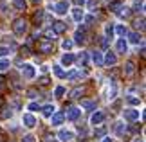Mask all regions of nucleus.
<instances>
[{
	"instance_id": "f257e3e1",
	"label": "nucleus",
	"mask_w": 146,
	"mask_h": 142,
	"mask_svg": "<svg viewBox=\"0 0 146 142\" xmlns=\"http://www.w3.org/2000/svg\"><path fill=\"white\" fill-rule=\"evenodd\" d=\"M27 29H29V22L25 18H16L15 24H13V32L16 36H25L27 34Z\"/></svg>"
},
{
	"instance_id": "f03ea898",
	"label": "nucleus",
	"mask_w": 146,
	"mask_h": 142,
	"mask_svg": "<svg viewBox=\"0 0 146 142\" xmlns=\"http://www.w3.org/2000/svg\"><path fill=\"white\" fill-rule=\"evenodd\" d=\"M20 74H22V77H24L25 81H31V79L36 77V67L33 65V63H22Z\"/></svg>"
},
{
	"instance_id": "7ed1b4c3",
	"label": "nucleus",
	"mask_w": 146,
	"mask_h": 142,
	"mask_svg": "<svg viewBox=\"0 0 146 142\" xmlns=\"http://www.w3.org/2000/svg\"><path fill=\"white\" fill-rule=\"evenodd\" d=\"M141 117V110L139 108H125L123 110V119L126 122H137Z\"/></svg>"
},
{
	"instance_id": "20e7f679",
	"label": "nucleus",
	"mask_w": 146,
	"mask_h": 142,
	"mask_svg": "<svg viewBox=\"0 0 146 142\" xmlns=\"http://www.w3.org/2000/svg\"><path fill=\"white\" fill-rule=\"evenodd\" d=\"M58 139H60V142H72L76 139V131L70 128H61L58 131Z\"/></svg>"
},
{
	"instance_id": "39448f33",
	"label": "nucleus",
	"mask_w": 146,
	"mask_h": 142,
	"mask_svg": "<svg viewBox=\"0 0 146 142\" xmlns=\"http://www.w3.org/2000/svg\"><path fill=\"white\" fill-rule=\"evenodd\" d=\"M22 124H24L27 129H33V128L38 126V119L33 115V113L27 112V113H24V115H22Z\"/></svg>"
},
{
	"instance_id": "423d86ee",
	"label": "nucleus",
	"mask_w": 146,
	"mask_h": 142,
	"mask_svg": "<svg viewBox=\"0 0 146 142\" xmlns=\"http://www.w3.org/2000/svg\"><path fill=\"white\" fill-rule=\"evenodd\" d=\"M63 117H67V121H70V122L80 121V117H81V108H78V106H70V108H67V113H65Z\"/></svg>"
},
{
	"instance_id": "0eeeda50",
	"label": "nucleus",
	"mask_w": 146,
	"mask_h": 142,
	"mask_svg": "<svg viewBox=\"0 0 146 142\" xmlns=\"http://www.w3.org/2000/svg\"><path fill=\"white\" fill-rule=\"evenodd\" d=\"M105 119H106V115H105V112H101V110H96L90 115V124L94 128H98V126H101V124L105 122Z\"/></svg>"
},
{
	"instance_id": "6e6552de",
	"label": "nucleus",
	"mask_w": 146,
	"mask_h": 142,
	"mask_svg": "<svg viewBox=\"0 0 146 142\" xmlns=\"http://www.w3.org/2000/svg\"><path fill=\"white\" fill-rule=\"evenodd\" d=\"M74 43H78V45H85L87 43V29L85 27H80L76 32H74V40H72Z\"/></svg>"
},
{
	"instance_id": "1a4fd4ad",
	"label": "nucleus",
	"mask_w": 146,
	"mask_h": 142,
	"mask_svg": "<svg viewBox=\"0 0 146 142\" xmlns=\"http://www.w3.org/2000/svg\"><path fill=\"white\" fill-rule=\"evenodd\" d=\"M69 2L67 0H60L58 4H54V7H52V11L56 15H60V16H63V15H67V11H69Z\"/></svg>"
},
{
	"instance_id": "9d476101",
	"label": "nucleus",
	"mask_w": 146,
	"mask_h": 142,
	"mask_svg": "<svg viewBox=\"0 0 146 142\" xmlns=\"http://www.w3.org/2000/svg\"><path fill=\"white\" fill-rule=\"evenodd\" d=\"M103 63L106 65V67H115L117 65V54L115 52H106L105 56H103Z\"/></svg>"
},
{
	"instance_id": "9b49d317",
	"label": "nucleus",
	"mask_w": 146,
	"mask_h": 142,
	"mask_svg": "<svg viewBox=\"0 0 146 142\" xmlns=\"http://www.w3.org/2000/svg\"><path fill=\"white\" fill-rule=\"evenodd\" d=\"M115 52H119V54H126L128 52V42L125 38H117V42H115Z\"/></svg>"
},
{
	"instance_id": "f8f14e48",
	"label": "nucleus",
	"mask_w": 146,
	"mask_h": 142,
	"mask_svg": "<svg viewBox=\"0 0 146 142\" xmlns=\"http://www.w3.org/2000/svg\"><path fill=\"white\" fill-rule=\"evenodd\" d=\"M88 58L92 59V63L96 65V67H101V65H103V52H101V50H92Z\"/></svg>"
},
{
	"instance_id": "ddd939ff",
	"label": "nucleus",
	"mask_w": 146,
	"mask_h": 142,
	"mask_svg": "<svg viewBox=\"0 0 146 142\" xmlns=\"http://www.w3.org/2000/svg\"><path fill=\"white\" fill-rule=\"evenodd\" d=\"M85 76H87V74L81 72V70H69V72H65V79H69V81H76V79H81Z\"/></svg>"
},
{
	"instance_id": "4468645a",
	"label": "nucleus",
	"mask_w": 146,
	"mask_h": 142,
	"mask_svg": "<svg viewBox=\"0 0 146 142\" xmlns=\"http://www.w3.org/2000/svg\"><path fill=\"white\" fill-rule=\"evenodd\" d=\"M40 110H42V115H43V117H47V119H50V117H52L54 113H56V106L49 103V104H43V106L40 108Z\"/></svg>"
},
{
	"instance_id": "2eb2a0df",
	"label": "nucleus",
	"mask_w": 146,
	"mask_h": 142,
	"mask_svg": "<svg viewBox=\"0 0 146 142\" xmlns=\"http://www.w3.org/2000/svg\"><path fill=\"white\" fill-rule=\"evenodd\" d=\"M114 133H115V137H123V135L126 133V124H125V121H117L114 124Z\"/></svg>"
},
{
	"instance_id": "dca6fc26",
	"label": "nucleus",
	"mask_w": 146,
	"mask_h": 142,
	"mask_svg": "<svg viewBox=\"0 0 146 142\" xmlns=\"http://www.w3.org/2000/svg\"><path fill=\"white\" fill-rule=\"evenodd\" d=\"M63 121H65L63 113H58V112H56L54 115L50 117V126H52V128H60L61 124H63Z\"/></svg>"
},
{
	"instance_id": "f3484780",
	"label": "nucleus",
	"mask_w": 146,
	"mask_h": 142,
	"mask_svg": "<svg viewBox=\"0 0 146 142\" xmlns=\"http://www.w3.org/2000/svg\"><path fill=\"white\" fill-rule=\"evenodd\" d=\"M117 95V83L115 79H110V85H108V95H106V99L108 101H114Z\"/></svg>"
},
{
	"instance_id": "a211bd4d",
	"label": "nucleus",
	"mask_w": 146,
	"mask_h": 142,
	"mask_svg": "<svg viewBox=\"0 0 146 142\" xmlns=\"http://www.w3.org/2000/svg\"><path fill=\"white\" fill-rule=\"evenodd\" d=\"M74 61H76V56L72 52H65L63 56H61V67H70Z\"/></svg>"
},
{
	"instance_id": "6ab92c4d",
	"label": "nucleus",
	"mask_w": 146,
	"mask_h": 142,
	"mask_svg": "<svg viewBox=\"0 0 146 142\" xmlns=\"http://www.w3.org/2000/svg\"><path fill=\"white\" fill-rule=\"evenodd\" d=\"M72 18H74V22L81 24L83 18H85V11H83L81 7H72Z\"/></svg>"
},
{
	"instance_id": "aec40b11",
	"label": "nucleus",
	"mask_w": 146,
	"mask_h": 142,
	"mask_svg": "<svg viewBox=\"0 0 146 142\" xmlns=\"http://www.w3.org/2000/svg\"><path fill=\"white\" fill-rule=\"evenodd\" d=\"M50 29L54 31V34L58 36V34H61V32H65V29H67V25L63 24L61 20H58V22H52V25H50Z\"/></svg>"
},
{
	"instance_id": "412c9836",
	"label": "nucleus",
	"mask_w": 146,
	"mask_h": 142,
	"mask_svg": "<svg viewBox=\"0 0 146 142\" xmlns=\"http://www.w3.org/2000/svg\"><path fill=\"white\" fill-rule=\"evenodd\" d=\"M38 50L43 52V54H49V52H52V50H54V43H50V42H40Z\"/></svg>"
},
{
	"instance_id": "4be33fe9",
	"label": "nucleus",
	"mask_w": 146,
	"mask_h": 142,
	"mask_svg": "<svg viewBox=\"0 0 146 142\" xmlns=\"http://www.w3.org/2000/svg\"><path fill=\"white\" fill-rule=\"evenodd\" d=\"M125 103L128 104V108H137L139 104H141V99L130 94V95H126V97H125Z\"/></svg>"
},
{
	"instance_id": "5701e85b",
	"label": "nucleus",
	"mask_w": 146,
	"mask_h": 142,
	"mask_svg": "<svg viewBox=\"0 0 146 142\" xmlns=\"http://www.w3.org/2000/svg\"><path fill=\"white\" fill-rule=\"evenodd\" d=\"M128 42H130L132 45H139V43H143V36L139 34L137 31H133V32L128 34Z\"/></svg>"
},
{
	"instance_id": "b1692460",
	"label": "nucleus",
	"mask_w": 146,
	"mask_h": 142,
	"mask_svg": "<svg viewBox=\"0 0 146 142\" xmlns=\"http://www.w3.org/2000/svg\"><path fill=\"white\" fill-rule=\"evenodd\" d=\"M52 74L58 79H65V70H63V67H61L60 63H54L52 65Z\"/></svg>"
},
{
	"instance_id": "393cba45",
	"label": "nucleus",
	"mask_w": 146,
	"mask_h": 142,
	"mask_svg": "<svg viewBox=\"0 0 146 142\" xmlns=\"http://www.w3.org/2000/svg\"><path fill=\"white\" fill-rule=\"evenodd\" d=\"M13 49H15V47H11V45L0 43V59H2V58H7V56L13 52Z\"/></svg>"
},
{
	"instance_id": "a878e982",
	"label": "nucleus",
	"mask_w": 146,
	"mask_h": 142,
	"mask_svg": "<svg viewBox=\"0 0 146 142\" xmlns=\"http://www.w3.org/2000/svg\"><path fill=\"white\" fill-rule=\"evenodd\" d=\"M114 32H115V34H117V36H119V38H125V36L128 34V31H126V27H125V25H123V24H115V27H114Z\"/></svg>"
},
{
	"instance_id": "bb28decb",
	"label": "nucleus",
	"mask_w": 146,
	"mask_h": 142,
	"mask_svg": "<svg viewBox=\"0 0 146 142\" xmlns=\"http://www.w3.org/2000/svg\"><path fill=\"white\" fill-rule=\"evenodd\" d=\"M42 36H43V40H45V42H50V43H54V40H56V34H54V31L50 29V27H49L47 31H43Z\"/></svg>"
},
{
	"instance_id": "cd10ccee",
	"label": "nucleus",
	"mask_w": 146,
	"mask_h": 142,
	"mask_svg": "<svg viewBox=\"0 0 146 142\" xmlns=\"http://www.w3.org/2000/svg\"><path fill=\"white\" fill-rule=\"evenodd\" d=\"M81 108H83V110H96V101L83 99L81 101Z\"/></svg>"
},
{
	"instance_id": "c85d7f7f",
	"label": "nucleus",
	"mask_w": 146,
	"mask_h": 142,
	"mask_svg": "<svg viewBox=\"0 0 146 142\" xmlns=\"http://www.w3.org/2000/svg\"><path fill=\"white\" fill-rule=\"evenodd\" d=\"M115 15L121 16V18H128V16H130V9H128L126 5H121V7L115 11Z\"/></svg>"
},
{
	"instance_id": "c756f323",
	"label": "nucleus",
	"mask_w": 146,
	"mask_h": 142,
	"mask_svg": "<svg viewBox=\"0 0 146 142\" xmlns=\"http://www.w3.org/2000/svg\"><path fill=\"white\" fill-rule=\"evenodd\" d=\"M72 47H74V42H72L70 38H65L63 42H61V49H63V50H67V52H70V50H72Z\"/></svg>"
},
{
	"instance_id": "7c9ffc66",
	"label": "nucleus",
	"mask_w": 146,
	"mask_h": 142,
	"mask_svg": "<svg viewBox=\"0 0 146 142\" xmlns=\"http://www.w3.org/2000/svg\"><path fill=\"white\" fill-rule=\"evenodd\" d=\"M133 72H135V63H133V61H126V65H125V76H132Z\"/></svg>"
},
{
	"instance_id": "2f4dec72",
	"label": "nucleus",
	"mask_w": 146,
	"mask_h": 142,
	"mask_svg": "<svg viewBox=\"0 0 146 142\" xmlns=\"http://www.w3.org/2000/svg\"><path fill=\"white\" fill-rule=\"evenodd\" d=\"M11 117H13V108H11V106H4L2 108V119L7 121V119H11Z\"/></svg>"
},
{
	"instance_id": "473e14b6",
	"label": "nucleus",
	"mask_w": 146,
	"mask_h": 142,
	"mask_svg": "<svg viewBox=\"0 0 146 142\" xmlns=\"http://www.w3.org/2000/svg\"><path fill=\"white\" fill-rule=\"evenodd\" d=\"M78 61H80L81 67H88V52H81L78 56Z\"/></svg>"
},
{
	"instance_id": "72a5a7b5",
	"label": "nucleus",
	"mask_w": 146,
	"mask_h": 142,
	"mask_svg": "<svg viewBox=\"0 0 146 142\" xmlns=\"http://www.w3.org/2000/svg\"><path fill=\"white\" fill-rule=\"evenodd\" d=\"M43 16H45V11H43V9H38L36 13H35L33 20H35V24H36V25H38V24H40V22L43 20Z\"/></svg>"
},
{
	"instance_id": "f704fd0d",
	"label": "nucleus",
	"mask_w": 146,
	"mask_h": 142,
	"mask_svg": "<svg viewBox=\"0 0 146 142\" xmlns=\"http://www.w3.org/2000/svg\"><path fill=\"white\" fill-rule=\"evenodd\" d=\"M83 92H85V88H83V87H78V88H74L70 92V97L72 99H78V97H81V95H83Z\"/></svg>"
},
{
	"instance_id": "c9c22d12",
	"label": "nucleus",
	"mask_w": 146,
	"mask_h": 142,
	"mask_svg": "<svg viewBox=\"0 0 146 142\" xmlns=\"http://www.w3.org/2000/svg\"><path fill=\"white\" fill-rule=\"evenodd\" d=\"M9 67H11V61L7 58H2V59H0V72L9 70Z\"/></svg>"
},
{
	"instance_id": "e433bc0d",
	"label": "nucleus",
	"mask_w": 146,
	"mask_h": 142,
	"mask_svg": "<svg viewBox=\"0 0 146 142\" xmlns=\"http://www.w3.org/2000/svg\"><path fill=\"white\" fill-rule=\"evenodd\" d=\"M112 36H114V25H112V24H106V27H105V38L110 40Z\"/></svg>"
},
{
	"instance_id": "4c0bfd02",
	"label": "nucleus",
	"mask_w": 146,
	"mask_h": 142,
	"mask_svg": "<svg viewBox=\"0 0 146 142\" xmlns=\"http://www.w3.org/2000/svg\"><path fill=\"white\" fill-rule=\"evenodd\" d=\"M65 92H67V90H65V87H61V85H58V87L54 88V95H56L58 99H61V97H63V95H65Z\"/></svg>"
},
{
	"instance_id": "58836bf2",
	"label": "nucleus",
	"mask_w": 146,
	"mask_h": 142,
	"mask_svg": "<svg viewBox=\"0 0 146 142\" xmlns=\"http://www.w3.org/2000/svg\"><path fill=\"white\" fill-rule=\"evenodd\" d=\"M13 5L16 11H24L25 9V0H13Z\"/></svg>"
},
{
	"instance_id": "ea45409f",
	"label": "nucleus",
	"mask_w": 146,
	"mask_h": 142,
	"mask_svg": "<svg viewBox=\"0 0 146 142\" xmlns=\"http://www.w3.org/2000/svg\"><path fill=\"white\" fill-rule=\"evenodd\" d=\"M133 27L139 29V31H143L144 29V18H135L133 20Z\"/></svg>"
},
{
	"instance_id": "a19ab883",
	"label": "nucleus",
	"mask_w": 146,
	"mask_h": 142,
	"mask_svg": "<svg viewBox=\"0 0 146 142\" xmlns=\"http://www.w3.org/2000/svg\"><path fill=\"white\" fill-rule=\"evenodd\" d=\"M20 142H36V137H35L33 133H25L24 137L20 139Z\"/></svg>"
},
{
	"instance_id": "79ce46f5",
	"label": "nucleus",
	"mask_w": 146,
	"mask_h": 142,
	"mask_svg": "<svg viewBox=\"0 0 146 142\" xmlns=\"http://www.w3.org/2000/svg\"><path fill=\"white\" fill-rule=\"evenodd\" d=\"M94 137H96V139H103V137H106V129H105V128H98L96 131H94Z\"/></svg>"
},
{
	"instance_id": "37998d69",
	"label": "nucleus",
	"mask_w": 146,
	"mask_h": 142,
	"mask_svg": "<svg viewBox=\"0 0 146 142\" xmlns=\"http://www.w3.org/2000/svg\"><path fill=\"white\" fill-rule=\"evenodd\" d=\"M27 110H29V113H33V112H38V110H40V104H38V103H35V101H31V103L27 104Z\"/></svg>"
},
{
	"instance_id": "c03bdc74",
	"label": "nucleus",
	"mask_w": 146,
	"mask_h": 142,
	"mask_svg": "<svg viewBox=\"0 0 146 142\" xmlns=\"http://www.w3.org/2000/svg\"><path fill=\"white\" fill-rule=\"evenodd\" d=\"M36 95H38V90L36 88H29V90H27V97H29V99H35Z\"/></svg>"
},
{
	"instance_id": "a18cd8bd",
	"label": "nucleus",
	"mask_w": 146,
	"mask_h": 142,
	"mask_svg": "<svg viewBox=\"0 0 146 142\" xmlns=\"http://www.w3.org/2000/svg\"><path fill=\"white\" fill-rule=\"evenodd\" d=\"M0 13H2V15L5 16V15L9 13V7H7V5H5V4H0Z\"/></svg>"
},
{
	"instance_id": "49530a36",
	"label": "nucleus",
	"mask_w": 146,
	"mask_h": 142,
	"mask_svg": "<svg viewBox=\"0 0 146 142\" xmlns=\"http://www.w3.org/2000/svg\"><path fill=\"white\" fill-rule=\"evenodd\" d=\"M38 83L45 87V85H49V77H47V76H42V77H40V81H38Z\"/></svg>"
},
{
	"instance_id": "de8ad7c7",
	"label": "nucleus",
	"mask_w": 146,
	"mask_h": 142,
	"mask_svg": "<svg viewBox=\"0 0 146 142\" xmlns=\"http://www.w3.org/2000/svg\"><path fill=\"white\" fill-rule=\"evenodd\" d=\"M88 7H90V11H96V7H98V2H94V0H90V2H88Z\"/></svg>"
},
{
	"instance_id": "09e8293b",
	"label": "nucleus",
	"mask_w": 146,
	"mask_h": 142,
	"mask_svg": "<svg viewBox=\"0 0 146 142\" xmlns=\"http://www.w3.org/2000/svg\"><path fill=\"white\" fill-rule=\"evenodd\" d=\"M101 142H114V139H112L110 135H106V137H103V139H101Z\"/></svg>"
},
{
	"instance_id": "8fccbe9b",
	"label": "nucleus",
	"mask_w": 146,
	"mask_h": 142,
	"mask_svg": "<svg viewBox=\"0 0 146 142\" xmlns=\"http://www.w3.org/2000/svg\"><path fill=\"white\" fill-rule=\"evenodd\" d=\"M4 88H5V79L0 77V90H4Z\"/></svg>"
},
{
	"instance_id": "3c124183",
	"label": "nucleus",
	"mask_w": 146,
	"mask_h": 142,
	"mask_svg": "<svg viewBox=\"0 0 146 142\" xmlns=\"http://www.w3.org/2000/svg\"><path fill=\"white\" fill-rule=\"evenodd\" d=\"M132 142H144L143 137H135V139H132Z\"/></svg>"
},
{
	"instance_id": "603ef678",
	"label": "nucleus",
	"mask_w": 146,
	"mask_h": 142,
	"mask_svg": "<svg viewBox=\"0 0 146 142\" xmlns=\"http://www.w3.org/2000/svg\"><path fill=\"white\" fill-rule=\"evenodd\" d=\"M76 4H78V7H81V5L85 4V0H76Z\"/></svg>"
},
{
	"instance_id": "864d4df0",
	"label": "nucleus",
	"mask_w": 146,
	"mask_h": 142,
	"mask_svg": "<svg viewBox=\"0 0 146 142\" xmlns=\"http://www.w3.org/2000/svg\"><path fill=\"white\" fill-rule=\"evenodd\" d=\"M47 70H49V65H43V67H42V72H43V74H45Z\"/></svg>"
},
{
	"instance_id": "5fc2aeb1",
	"label": "nucleus",
	"mask_w": 146,
	"mask_h": 142,
	"mask_svg": "<svg viewBox=\"0 0 146 142\" xmlns=\"http://www.w3.org/2000/svg\"><path fill=\"white\" fill-rule=\"evenodd\" d=\"M45 142H56V139H54V137H47Z\"/></svg>"
},
{
	"instance_id": "6e6d98bb",
	"label": "nucleus",
	"mask_w": 146,
	"mask_h": 142,
	"mask_svg": "<svg viewBox=\"0 0 146 142\" xmlns=\"http://www.w3.org/2000/svg\"><path fill=\"white\" fill-rule=\"evenodd\" d=\"M85 142H87V140H85Z\"/></svg>"
}]
</instances>
